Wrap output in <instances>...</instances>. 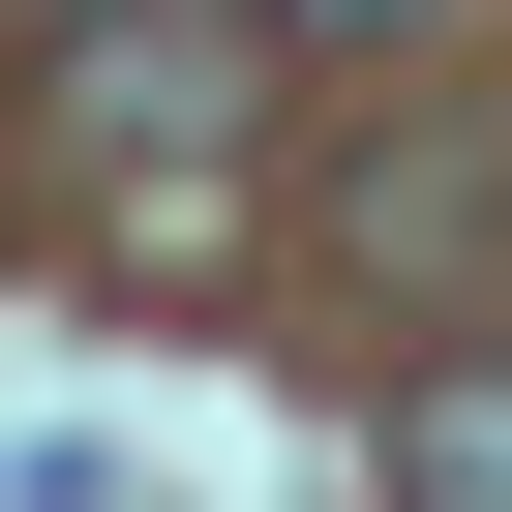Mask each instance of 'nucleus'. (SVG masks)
I'll use <instances>...</instances> for the list:
<instances>
[{
    "instance_id": "nucleus-1",
    "label": "nucleus",
    "mask_w": 512,
    "mask_h": 512,
    "mask_svg": "<svg viewBox=\"0 0 512 512\" xmlns=\"http://www.w3.org/2000/svg\"><path fill=\"white\" fill-rule=\"evenodd\" d=\"M362 272H422V302H482V272H512V151H482V121L362 151Z\"/></svg>"
},
{
    "instance_id": "nucleus-2",
    "label": "nucleus",
    "mask_w": 512,
    "mask_h": 512,
    "mask_svg": "<svg viewBox=\"0 0 512 512\" xmlns=\"http://www.w3.org/2000/svg\"><path fill=\"white\" fill-rule=\"evenodd\" d=\"M61 121H91L121 181H181V151L241 121V31H91V61H61Z\"/></svg>"
},
{
    "instance_id": "nucleus-3",
    "label": "nucleus",
    "mask_w": 512,
    "mask_h": 512,
    "mask_svg": "<svg viewBox=\"0 0 512 512\" xmlns=\"http://www.w3.org/2000/svg\"><path fill=\"white\" fill-rule=\"evenodd\" d=\"M392 512H512V362H392Z\"/></svg>"
},
{
    "instance_id": "nucleus-4",
    "label": "nucleus",
    "mask_w": 512,
    "mask_h": 512,
    "mask_svg": "<svg viewBox=\"0 0 512 512\" xmlns=\"http://www.w3.org/2000/svg\"><path fill=\"white\" fill-rule=\"evenodd\" d=\"M302 31H392V0H302Z\"/></svg>"
}]
</instances>
